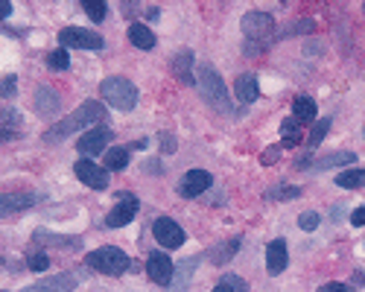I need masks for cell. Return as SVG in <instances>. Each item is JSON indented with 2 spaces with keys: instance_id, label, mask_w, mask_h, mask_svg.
Instances as JSON below:
<instances>
[{
  "instance_id": "obj_1",
  "label": "cell",
  "mask_w": 365,
  "mask_h": 292,
  "mask_svg": "<svg viewBox=\"0 0 365 292\" xmlns=\"http://www.w3.org/2000/svg\"><path fill=\"white\" fill-rule=\"evenodd\" d=\"M103 117H105V105L96 103V100H88V103H82L70 117H65V120L56 123V126H50L44 132V141L47 144H59V141H65V137H70L74 132H82V129L94 126V123H100Z\"/></svg>"
},
{
  "instance_id": "obj_2",
  "label": "cell",
  "mask_w": 365,
  "mask_h": 292,
  "mask_svg": "<svg viewBox=\"0 0 365 292\" xmlns=\"http://www.w3.org/2000/svg\"><path fill=\"white\" fill-rule=\"evenodd\" d=\"M196 85H199L207 105H214L217 111H222V114H234V105H231V96L226 91V82H222V76L217 74L214 65L196 67Z\"/></svg>"
},
{
  "instance_id": "obj_3",
  "label": "cell",
  "mask_w": 365,
  "mask_h": 292,
  "mask_svg": "<svg viewBox=\"0 0 365 292\" xmlns=\"http://www.w3.org/2000/svg\"><path fill=\"white\" fill-rule=\"evenodd\" d=\"M85 263L91 269L96 272H103V275H111V277H120L132 269V257L123 252V248L117 246H103V248H96V252H91L85 257Z\"/></svg>"
},
{
  "instance_id": "obj_4",
  "label": "cell",
  "mask_w": 365,
  "mask_h": 292,
  "mask_svg": "<svg viewBox=\"0 0 365 292\" xmlns=\"http://www.w3.org/2000/svg\"><path fill=\"white\" fill-rule=\"evenodd\" d=\"M100 94L108 105H114L120 111H132L137 105V88L126 76H108L100 85Z\"/></svg>"
},
{
  "instance_id": "obj_5",
  "label": "cell",
  "mask_w": 365,
  "mask_h": 292,
  "mask_svg": "<svg viewBox=\"0 0 365 292\" xmlns=\"http://www.w3.org/2000/svg\"><path fill=\"white\" fill-rule=\"evenodd\" d=\"M59 47L70 50V47H79V50H103L105 41L100 33L94 30H79V26H67V30L59 33Z\"/></svg>"
},
{
  "instance_id": "obj_6",
  "label": "cell",
  "mask_w": 365,
  "mask_h": 292,
  "mask_svg": "<svg viewBox=\"0 0 365 292\" xmlns=\"http://www.w3.org/2000/svg\"><path fill=\"white\" fill-rule=\"evenodd\" d=\"M74 173H76V178L85 187H91V190H108V170H105V166L94 164L88 158H82V161L74 164Z\"/></svg>"
},
{
  "instance_id": "obj_7",
  "label": "cell",
  "mask_w": 365,
  "mask_h": 292,
  "mask_svg": "<svg viewBox=\"0 0 365 292\" xmlns=\"http://www.w3.org/2000/svg\"><path fill=\"white\" fill-rule=\"evenodd\" d=\"M243 33L248 41H266L272 33H275V18L266 15V12H248V15L243 18Z\"/></svg>"
},
{
  "instance_id": "obj_8",
  "label": "cell",
  "mask_w": 365,
  "mask_h": 292,
  "mask_svg": "<svg viewBox=\"0 0 365 292\" xmlns=\"http://www.w3.org/2000/svg\"><path fill=\"white\" fill-rule=\"evenodd\" d=\"M152 234H155V240H158L164 248H178L181 243L187 240L185 228H181L178 222H176V219H170V216L155 219V225H152Z\"/></svg>"
},
{
  "instance_id": "obj_9",
  "label": "cell",
  "mask_w": 365,
  "mask_h": 292,
  "mask_svg": "<svg viewBox=\"0 0 365 292\" xmlns=\"http://www.w3.org/2000/svg\"><path fill=\"white\" fill-rule=\"evenodd\" d=\"M146 275H149V281H155L158 286H170L173 275H176V266H173V260L167 257L164 252H152L146 257Z\"/></svg>"
},
{
  "instance_id": "obj_10",
  "label": "cell",
  "mask_w": 365,
  "mask_h": 292,
  "mask_svg": "<svg viewBox=\"0 0 365 292\" xmlns=\"http://www.w3.org/2000/svg\"><path fill=\"white\" fill-rule=\"evenodd\" d=\"M210 184H214L210 173H205V170H190V173H185V178L178 182V196L196 199V196H202V193H207Z\"/></svg>"
},
{
  "instance_id": "obj_11",
  "label": "cell",
  "mask_w": 365,
  "mask_h": 292,
  "mask_svg": "<svg viewBox=\"0 0 365 292\" xmlns=\"http://www.w3.org/2000/svg\"><path fill=\"white\" fill-rule=\"evenodd\" d=\"M33 205H38L35 193H0V219L30 211Z\"/></svg>"
},
{
  "instance_id": "obj_12",
  "label": "cell",
  "mask_w": 365,
  "mask_h": 292,
  "mask_svg": "<svg viewBox=\"0 0 365 292\" xmlns=\"http://www.w3.org/2000/svg\"><path fill=\"white\" fill-rule=\"evenodd\" d=\"M137 199L135 196H120V202L111 207L108 216H105V225L108 228H123V225H129V222L137 216Z\"/></svg>"
},
{
  "instance_id": "obj_13",
  "label": "cell",
  "mask_w": 365,
  "mask_h": 292,
  "mask_svg": "<svg viewBox=\"0 0 365 292\" xmlns=\"http://www.w3.org/2000/svg\"><path fill=\"white\" fill-rule=\"evenodd\" d=\"M76 272H62V275H53L47 281H38L33 286H26L24 292H74L76 289Z\"/></svg>"
},
{
  "instance_id": "obj_14",
  "label": "cell",
  "mask_w": 365,
  "mask_h": 292,
  "mask_svg": "<svg viewBox=\"0 0 365 292\" xmlns=\"http://www.w3.org/2000/svg\"><path fill=\"white\" fill-rule=\"evenodd\" d=\"M111 129L100 126V129H88L85 135H82V141H76V149L82 152V155H96V152H103L105 144L111 141Z\"/></svg>"
},
{
  "instance_id": "obj_15",
  "label": "cell",
  "mask_w": 365,
  "mask_h": 292,
  "mask_svg": "<svg viewBox=\"0 0 365 292\" xmlns=\"http://www.w3.org/2000/svg\"><path fill=\"white\" fill-rule=\"evenodd\" d=\"M289 255H287V240H272L266 248V272L269 275H280L287 269Z\"/></svg>"
},
{
  "instance_id": "obj_16",
  "label": "cell",
  "mask_w": 365,
  "mask_h": 292,
  "mask_svg": "<svg viewBox=\"0 0 365 292\" xmlns=\"http://www.w3.org/2000/svg\"><path fill=\"white\" fill-rule=\"evenodd\" d=\"M234 94H237V100L240 103H255L257 96H260V85H257V76L255 74H243V76H237L234 82Z\"/></svg>"
},
{
  "instance_id": "obj_17",
  "label": "cell",
  "mask_w": 365,
  "mask_h": 292,
  "mask_svg": "<svg viewBox=\"0 0 365 292\" xmlns=\"http://www.w3.org/2000/svg\"><path fill=\"white\" fill-rule=\"evenodd\" d=\"M35 108L41 111V114H56V111L62 108V94L47 88V85H41L35 91Z\"/></svg>"
},
{
  "instance_id": "obj_18",
  "label": "cell",
  "mask_w": 365,
  "mask_h": 292,
  "mask_svg": "<svg viewBox=\"0 0 365 292\" xmlns=\"http://www.w3.org/2000/svg\"><path fill=\"white\" fill-rule=\"evenodd\" d=\"M129 41L137 50H155V33L146 24H132L129 26Z\"/></svg>"
},
{
  "instance_id": "obj_19",
  "label": "cell",
  "mask_w": 365,
  "mask_h": 292,
  "mask_svg": "<svg viewBox=\"0 0 365 292\" xmlns=\"http://www.w3.org/2000/svg\"><path fill=\"white\" fill-rule=\"evenodd\" d=\"M316 114H319V108H316L313 96H307V94L296 96V103H292V117H298V123H310V120H316Z\"/></svg>"
},
{
  "instance_id": "obj_20",
  "label": "cell",
  "mask_w": 365,
  "mask_h": 292,
  "mask_svg": "<svg viewBox=\"0 0 365 292\" xmlns=\"http://www.w3.org/2000/svg\"><path fill=\"white\" fill-rule=\"evenodd\" d=\"M199 260H202V257H187L185 263H178V272L173 275V277H176V284L170 286V292H185V289H187V281L193 277L196 266H199Z\"/></svg>"
},
{
  "instance_id": "obj_21",
  "label": "cell",
  "mask_w": 365,
  "mask_h": 292,
  "mask_svg": "<svg viewBox=\"0 0 365 292\" xmlns=\"http://www.w3.org/2000/svg\"><path fill=\"white\" fill-rule=\"evenodd\" d=\"M190 65H193V53L190 50H181L176 59H173V74L181 76V82H187V85H193V76H190Z\"/></svg>"
},
{
  "instance_id": "obj_22",
  "label": "cell",
  "mask_w": 365,
  "mask_h": 292,
  "mask_svg": "<svg viewBox=\"0 0 365 292\" xmlns=\"http://www.w3.org/2000/svg\"><path fill=\"white\" fill-rule=\"evenodd\" d=\"M240 237H231L228 243H222V246H217L214 252H210V263H217V266H222V263H228L234 255H237V248H240Z\"/></svg>"
},
{
  "instance_id": "obj_23",
  "label": "cell",
  "mask_w": 365,
  "mask_h": 292,
  "mask_svg": "<svg viewBox=\"0 0 365 292\" xmlns=\"http://www.w3.org/2000/svg\"><path fill=\"white\" fill-rule=\"evenodd\" d=\"M105 170L108 173H120L126 170V164H129V149H123V146H114V149H108L105 152Z\"/></svg>"
},
{
  "instance_id": "obj_24",
  "label": "cell",
  "mask_w": 365,
  "mask_h": 292,
  "mask_svg": "<svg viewBox=\"0 0 365 292\" xmlns=\"http://www.w3.org/2000/svg\"><path fill=\"white\" fill-rule=\"evenodd\" d=\"M342 164H357V155L354 152H333V155L316 161V170H330V166H342Z\"/></svg>"
},
{
  "instance_id": "obj_25",
  "label": "cell",
  "mask_w": 365,
  "mask_h": 292,
  "mask_svg": "<svg viewBox=\"0 0 365 292\" xmlns=\"http://www.w3.org/2000/svg\"><path fill=\"white\" fill-rule=\"evenodd\" d=\"M280 144H284V146H289V149L301 144V129H298L296 117L284 120V126H280Z\"/></svg>"
},
{
  "instance_id": "obj_26",
  "label": "cell",
  "mask_w": 365,
  "mask_h": 292,
  "mask_svg": "<svg viewBox=\"0 0 365 292\" xmlns=\"http://www.w3.org/2000/svg\"><path fill=\"white\" fill-rule=\"evenodd\" d=\"M336 184L345 190H359V187H365V170H345L336 178Z\"/></svg>"
},
{
  "instance_id": "obj_27",
  "label": "cell",
  "mask_w": 365,
  "mask_h": 292,
  "mask_svg": "<svg viewBox=\"0 0 365 292\" xmlns=\"http://www.w3.org/2000/svg\"><path fill=\"white\" fill-rule=\"evenodd\" d=\"M47 67H50V71H56V74L67 71V67H70V55H67V50L56 47V50L47 55Z\"/></svg>"
},
{
  "instance_id": "obj_28",
  "label": "cell",
  "mask_w": 365,
  "mask_h": 292,
  "mask_svg": "<svg viewBox=\"0 0 365 292\" xmlns=\"http://www.w3.org/2000/svg\"><path fill=\"white\" fill-rule=\"evenodd\" d=\"M298 193H301L298 187L280 184V187H272V190H266V199H272V202H284V199H296Z\"/></svg>"
},
{
  "instance_id": "obj_29",
  "label": "cell",
  "mask_w": 365,
  "mask_h": 292,
  "mask_svg": "<svg viewBox=\"0 0 365 292\" xmlns=\"http://www.w3.org/2000/svg\"><path fill=\"white\" fill-rule=\"evenodd\" d=\"M82 9H85L88 12V15L96 21V24H100L103 18H105V3H103V0H82Z\"/></svg>"
},
{
  "instance_id": "obj_30",
  "label": "cell",
  "mask_w": 365,
  "mask_h": 292,
  "mask_svg": "<svg viewBox=\"0 0 365 292\" xmlns=\"http://www.w3.org/2000/svg\"><path fill=\"white\" fill-rule=\"evenodd\" d=\"M15 91H18V79L12 76V74L0 79V96H3V100H12V96H15Z\"/></svg>"
},
{
  "instance_id": "obj_31",
  "label": "cell",
  "mask_w": 365,
  "mask_h": 292,
  "mask_svg": "<svg viewBox=\"0 0 365 292\" xmlns=\"http://www.w3.org/2000/svg\"><path fill=\"white\" fill-rule=\"evenodd\" d=\"M219 284H226V286H228L231 292H248V284L243 281L240 275H226V277H222Z\"/></svg>"
},
{
  "instance_id": "obj_32",
  "label": "cell",
  "mask_w": 365,
  "mask_h": 292,
  "mask_svg": "<svg viewBox=\"0 0 365 292\" xmlns=\"http://www.w3.org/2000/svg\"><path fill=\"white\" fill-rule=\"evenodd\" d=\"M26 266H30L33 272H44L50 266V257L44 252H38V255H30V260H26Z\"/></svg>"
},
{
  "instance_id": "obj_33",
  "label": "cell",
  "mask_w": 365,
  "mask_h": 292,
  "mask_svg": "<svg viewBox=\"0 0 365 292\" xmlns=\"http://www.w3.org/2000/svg\"><path fill=\"white\" fill-rule=\"evenodd\" d=\"M328 129H330V117H325L319 123V126L313 129V135H310V146H319L321 141H325V135H328Z\"/></svg>"
},
{
  "instance_id": "obj_34",
  "label": "cell",
  "mask_w": 365,
  "mask_h": 292,
  "mask_svg": "<svg viewBox=\"0 0 365 292\" xmlns=\"http://www.w3.org/2000/svg\"><path fill=\"white\" fill-rule=\"evenodd\" d=\"M298 225H301L304 231H316V228H319V214H313V211L301 214V216H298Z\"/></svg>"
},
{
  "instance_id": "obj_35",
  "label": "cell",
  "mask_w": 365,
  "mask_h": 292,
  "mask_svg": "<svg viewBox=\"0 0 365 292\" xmlns=\"http://www.w3.org/2000/svg\"><path fill=\"white\" fill-rule=\"evenodd\" d=\"M313 30H316V21H310V18H304L292 26V33H313Z\"/></svg>"
},
{
  "instance_id": "obj_36",
  "label": "cell",
  "mask_w": 365,
  "mask_h": 292,
  "mask_svg": "<svg viewBox=\"0 0 365 292\" xmlns=\"http://www.w3.org/2000/svg\"><path fill=\"white\" fill-rule=\"evenodd\" d=\"M319 292H350L348 284H321Z\"/></svg>"
},
{
  "instance_id": "obj_37",
  "label": "cell",
  "mask_w": 365,
  "mask_h": 292,
  "mask_svg": "<svg viewBox=\"0 0 365 292\" xmlns=\"http://www.w3.org/2000/svg\"><path fill=\"white\" fill-rule=\"evenodd\" d=\"M350 225H357V228H359V225H365V205H362V207H357V211L350 214Z\"/></svg>"
},
{
  "instance_id": "obj_38",
  "label": "cell",
  "mask_w": 365,
  "mask_h": 292,
  "mask_svg": "<svg viewBox=\"0 0 365 292\" xmlns=\"http://www.w3.org/2000/svg\"><path fill=\"white\" fill-rule=\"evenodd\" d=\"M12 15V3H6V0H0V18H9Z\"/></svg>"
},
{
  "instance_id": "obj_39",
  "label": "cell",
  "mask_w": 365,
  "mask_h": 292,
  "mask_svg": "<svg viewBox=\"0 0 365 292\" xmlns=\"http://www.w3.org/2000/svg\"><path fill=\"white\" fill-rule=\"evenodd\" d=\"M275 158H278V149H266L263 152V164H272Z\"/></svg>"
},
{
  "instance_id": "obj_40",
  "label": "cell",
  "mask_w": 365,
  "mask_h": 292,
  "mask_svg": "<svg viewBox=\"0 0 365 292\" xmlns=\"http://www.w3.org/2000/svg\"><path fill=\"white\" fill-rule=\"evenodd\" d=\"M176 149V144H173V137L170 135H164V152H173Z\"/></svg>"
},
{
  "instance_id": "obj_41",
  "label": "cell",
  "mask_w": 365,
  "mask_h": 292,
  "mask_svg": "<svg viewBox=\"0 0 365 292\" xmlns=\"http://www.w3.org/2000/svg\"><path fill=\"white\" fill-rule=\"evenodd\" d=\"M9 137H12V132H9V129H0V141H9Z\"/></svg>"
},
{
  "instance_id": "obj_42",
  "label": "cell",
  "mask_w": 365,
  "mask_h": 292,
  "mask_svg": "<svg viewBox=\"0 0 365 292\" xmlns=\"http://www.w3.org/2000/svg\"><path fill=\"white\" fill-rule=\"evenodd\" d=\"M214 292H231V289H228V286H226V284H219V286H217V289H214Z\"/></svg>"
},
{
  "instance_id": "obj_43",
  "label": "cell",
  "mask_w": 365,
  "mask_h": 292,
  "mask_svg": "<svg viewBox=\"0 0 365 292\" xmlns=\"http://www.w3.org/2000/svg\"><path fill=\"white\" fill-rule=\"evenodd\" d=\"M3 292H6V289H3Z\"/></svg>"
}]
</instances>
